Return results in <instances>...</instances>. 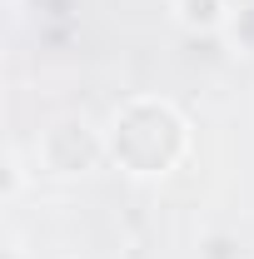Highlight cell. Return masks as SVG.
<instances>
[{
    "instance_id": "6da1fadb",
    "label": "cell",
    "mask_w": 254,
    "mask_h": 259,
    "mask_svg": "<svg viewBox=\"0 0 254 259\" xmlns=\"http://www.w3.org/2000/svg\"><path fill=\"white\" fill-rule=\"evenodd\" d=\"M105 150L135 180H159L190 155V120L159 95L125 100L110 125H105Z\"/></svg>"
},
{
    "instance_id": "7a4b0ae2",
    "label": "cell",
    "mask_w": 254,
    "mask_h": 259,
    "mask_svg": "<svg viewBox=\"0 0 254 259\" xmlns=\"http://www.w3.org/2000/svg\"><path fill=\"white\" fill-rule=\"evenodd\" d=\"M35 160L45 175H90L100 160H110V150H105V130H95L90 120H80V115H60V120H50V125L40 130V140H35Z\"/></svg>"
},
{
    "instance_id": "3957f363",
    "label": "cell",
    "mask_w": 254,
    "mask_h": 259,
    "mask_svg": "<svg viewBox=\"0 0 254 259\" xmlns=\"http://www.w3.org/2000/svg\"><path fill=\"white\" fill-rule=\"evenodd\" d=\"M170 15L190 35H215L229 20V0H170Z\"/></svg>"
},
{
    "instance_id": "277c9868",
    "label": "cell",
    "mask_w": 254,
    "mask_h": 259,
    "mask_svg": "<svg viewBox=\"0 0 254 259\" xmlns=\"http://www.w3.org/2000/svg\"><path fill=\"white\" fill-rule=\"evenodd\" d=\"M20 185H25L20 155H15V150H5V190H0V199H15V194H20Z\"/></svg>"
},
{
    "instance_id": "5b68a950",
    "label": "cell",
    "mask_w": 254,
    "mask_h": 259,
    "mask_svg": "<svg viewBox=\"0 0 254 259\" xmlns=\"http://www.w3.org/2000/svg\"><path fill=\"white\" fill-rule=\"evenodd\" d=\"M234 5H239V10H249V5H254V0H229V10H234Z\"/></svg>"
},
{
    "instance_id": "8992f818",
    "label": "cell",
    "mask_w": 254,
    "mask_h": 259,
    "mask_svg": "<svg viewBox=\"0 0 254 259\" xmlns=\"http://www.w3.org/2000/svg\"><path fill=\"white\" fill-rule=\"evenodd\" d=\"M5 259H20V249H5Z\"/></svg>"
}]
</instances>
